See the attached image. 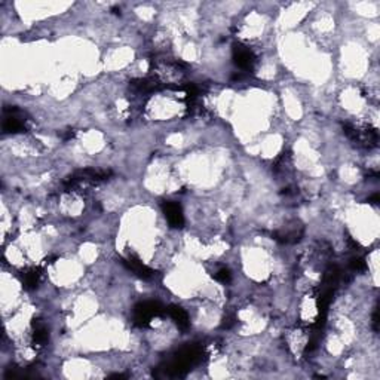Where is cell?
<instances>
[{
	"mask_svg": "<svg viewBox=\"0 0 380 380\" xmlns=\"http://www.w3.org/2000/svg\"><path fill=\"white\" fill-rule=\"evenodd\" d=\"M161 312H162V308L159 306V303H155V301L141 303V305L135 308V322L137 325L144 327Z\"/></svg>",
	"mask_w": 380,
	"mask_h": 380,
	"instance_id": "obj_1",
	"label": "cell"
},
{
	"mask_svg": "<svg viewBox=\"0 0 380 380\" xmlns=\"http://www.w3.org/2000/svg\"><path fill=\"white\" fill-rule=\"evenodd\" d=\"M254 54L248 49V48H244V46H236L235 48V62L244 68V70H250L253 65H254Z\"/></svg>",
	"mask_w": 380,
	"mask_h": 380,
	"instance_id": "obj_2",
	"label": "cell"
},
{
	"mask_svg": "<svg viewBox=\"0 0 380 380\" xmlns=\"http://www.w3.org/2000/svg\"><path fill=\"white\" fill-rule=\"evenodd\" d=\"M164 211H165V215H167L171 226H174V227H181L183 226L184 218H183V212H181L180 205H177L174 202H167L164 205Z\"/></svg>",
	"mask_w": 380,
	"mask_h": 380,
	"instance_id": "obj_3",
	"label": "cell"
},
{
	"mask_svg": "<svg viewBox=\"0 0 380 380\" xmlns=\"http://www.w3.org/2000/svg\"><path fill=\"white\" fill-rule=\"evenodd\" d=\"M126 264H128V267L134 272V273H137L138 276H141V278H150L151 276V270L147 267V266H144L137 257H131L128 262H125Z\"/></svg>",
	"mask_w": 380,
	"mask_h": 380,
	"instance_id": "obj_4",
	"label": "cell"
},
{
	"mask_svg": "<svg viewBox=\"0 0 380 380\" xmlns=\"http://www.w3.org/2000/svg\"><path fill=\"white\" fill-rule=\"evenodd\" d=\"M170 315H171V318L177 322V325H178L180 328H187V327H189V317H187V314H186L181 308H178V306H171V308H170Z\"/></svg>",
	"mask_w": 380,
	"mask_h": 380,
	"instance_id": "obj_5",
	"label": "cell"
},
{
	"mask_svg": "<svg viewBox=\"0 0 380 380\" xmlns=\"http://www.w3.org/2000/svg\"><path fill=\"white\" fill-rule=\"evenodd\" d=\"M37 281H39V273H37L36 269L27 270V272L24 273V285H26L27 288H34L36 284H37Z\"/></svg>",
	"mask_w": 380,
	"mask_h": 380,
	"instance_id": "obj_6",
	"label": "cell"
},
{
	"mask_svg": "<svg viewBox=\"0 0 380 380\" xmlns=\"http://www.w3.org/2000/svg\"><path fill=\"white\" fill-rule=\"evenodd\" d=\"M215 279L220 281V282H223V284L229 282V281H231V273H229V270H227V269L218 270V272L215 273Z\"/></svg>",
	"mask_w": 380,
	"mask_h": 380,
	"instance_id": "obj_7",
	"label": "cell"
},
{
	"mask_svg": "<svg viewBox=\"0 0 380 380\" xmlns=\"http://www.w3.org/2000/svg\"><path fill=\"white\" fill-rule=\"evenodd\" d=\"M351 267H352L353 270H362V269H365V263H364L362 259L355 257V259H352V262H351Z\"/></svg>",
	"mask_w": 380,
	"mask_h": 380,
	"instance_id": "obj_8",
	"label": "cell"
}]
</instances>
